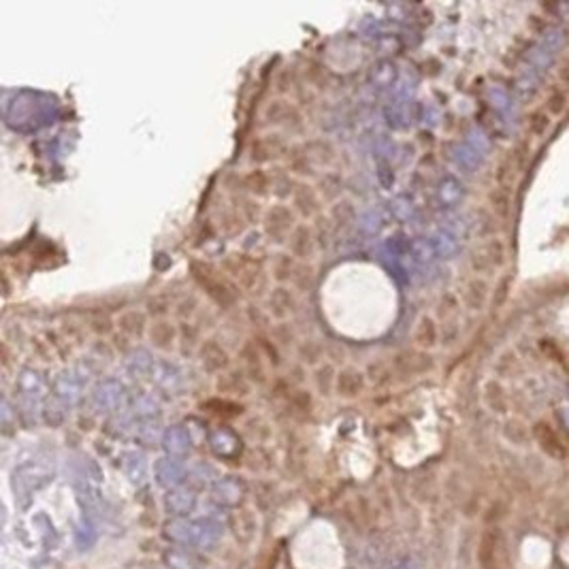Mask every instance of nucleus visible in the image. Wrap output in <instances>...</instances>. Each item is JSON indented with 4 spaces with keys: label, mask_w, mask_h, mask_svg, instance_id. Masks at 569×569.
Segmentation results:
<instances>
[{
    "label": "nucleus",
    "mask_w": 569,
    "mask_h": 569,
    "mask_svg": "<svg viewBox=\"0 0 569 569\" xmlns=\"http://www.w3.org/2000/svg\"><path fill=\"white\" fill-rule=\"evenodd\" d=\"M167 537L175 541L181 548H211L220 535L222 527L215 525L213 520H198V522H188V520H173L164 529Z\"/></svg>",
    "instance_id": "nucleus-1"
},
{
    "label": "nucleus",
    "mask_w": 569,
    "mask_h": 569,
    "mask_svg": "<svg viewBox=\"0 0 569 569\" xmlns=\"http://www.w3.org/2000/svg\"><path fill=\"white\" fill-rule=\"evenodd\" d=\"M164 561L171 565V569H198V563L188 548H175L164 554Z\"/></svg>",
    "instance_id": "nucleus-2"
},
{
    "label": "nucleus",
    "mask_w": 569,
    "mask_h": 569,
    "mask_svg": "<svg viewBox=\"0 0 569 569\" xmlns=\"http://www.w3.org/2000/svg\"><path fill=\"white\" fill-rule=\"evenodd\" d=\"M194 508V497L190 493H171L169 499H167V510L175 516H186L190 510Z\"/></svg>",
    "instance_id": "nucleus-3"
},
{
    "label": "nucleus",
    "mask_w": 569,
    "mask_h": 569,
    "mask_svg": "<svg viewBox=\"0 0 569 569\" xmlns=\"http://www.w3.org/2000/svg\"><path fill=\"white\" fill-rule=\"evenodd\" d=\"M437 339V328H435V322L431 318H422L420 324H418V330H416V341L420 346H433Z\"/></svg>",
    "instance_id": "nucleus-4"
},
{
    "label": "nucleus",
    "mask_w": 569,
    "mask_h": 569,
    "mask_svg": "<svg viewBox=\"0 0 569 569\" xmlns=\"http://www.w3.org/2000/svg\"><path fill=\"white\" fill-rule=\"evenodd\" d=\"M565 102H567V94L561 92V90H554V92L550 94V98H548V111H550V116H556V113H561L563 107H565Z\"/></svg>",
    "instance_id": "nucleus-5"
},
{
    "label": "nucleus",
    "mask_w": 569,
    "mask_h": 569,
    "mask_svg": "<svg viewBox=\"0 0 569 569\" xmlns=\"http://www.w3.org/2000/svg\"><path fill=\"white\" fill-rule=\"evenodd\" d=\"M75 539H77V546H79L81 550H85V548H90V546L94 544V539H96V531H94L92 527H81V529H77Z\"/></svg>",
    "instance_id": "nucleus-6"
},
{
    "label": "nucleus",
    "mask_w": 569,
    "mask_h": 569,
    "mask_svg": "<svg viewBox=\"0 0 569 569\" xmlns=\"http://www.w3.org/2000/svg\"><path fill=\"white\" fill-rule=\"evenodd\" d=\"M548 124H550V116H548V113H535L533 122H531V131L535 135H544L546 128H548Z\"/></svg>",
    "instance_id": "nucleus-7"
}]
</instances>
